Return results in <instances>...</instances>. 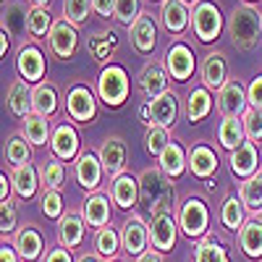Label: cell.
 <instances>
[{"instance_id": "obj_1", "label": "cell", "mask_w": 262, "mask_h": 262, "mask_svg": "<svg viewBox=\"0 0 262 262\" xmlns=\"http://www.w3.org/2000/svg\"><path fill=\"white\" fill-rule=\"evenodd\" d=\"M139 202H142V212L149 217L163 215V212H173L176 205V189H173L170 179L160 168H147L139 176Z\"/></svg>"}, {"instance_id": "obj_2", "label": "cell", "mask_w": 262, "mask_h": 262, "mask_svg": "<svg viewBox=\"0 0 262 262\" xmlns=\"http://www.w3.org/2000/svg\"><path fill=\"white\" fill-rule=\"evenodd\" d=\"M226 29L238 50H252L262 42V13L249 3H238L226 21Z\"/></svg>"}, {"instance_id": "obj_3", "label": "cell", "mask_w": 262, "mask_h": 262, "mask_svg": "<svg viewBox=\"0 0 262 262\" xmlns=\"http://www.w3.org/2000/svg\"><path fill=\"white\" fill-rule=\"evenodd\" d=\"M191 32L200 42H215L223 32V13L212 0H196L191 8Z\"/></svg>"}, {"instance_id": "obj_4", "label": "cell", "mask_w": 262, "mask_h": 262, "mask_svg": "<svg viewBox=\"0 0 262 262\" xmlns=\"http://www.w3.org/2000/svg\"><path fill=\"white\" fill-rule=\"evenodd\" d=\"M97 95L107 107H121L128 100V74L121 66H105L97 76Z\"/></svg>"}, {"instance_id": "obj_5", "label": "cell", "mask_w": 262, "mask_h": 262, "mask_svg": "<svg viewBox=\"0 0 262 262\" xmlns=\"http://www.w3.org/2000/svg\"><path fill=\"white\" fill-rule=\"evenodd\" d=\"M179 228L189 238H205L210 228V210L207 202L200 196H189L179 207Z\"/></svg>"}, {"instance_id": "obj_6", "label": "cell", "mask_w": 262, "mask_h": 262, "mask_svg": "<svg viewBox=\"0 0 262 262\" xmlns=\"http://www.w3.org/2000/svg\"><path fill=\"white\" fill-rule=\"evenodd\" d=\"M66 113L76 123H92L97 116V100L86 84H74L66 97Z\"/></svg>"}, {"instance_id": "obj_7", "label": "cell", "mask_w": 262, "mask_h": 262, "mask_svg": "<svg viewBox=\"0 0 262 262\" xmlns=\"http://www.w3.org/2000/svg\"><path fill=\"white\" fill-rule=\"evenodd\" d=\"M16 71H18L21 79L29 81V84H42V79H45V71H48L45 53H42L34 42H29V45H21V48H18V55H16Z\"/></svg>"}, {"instance_id": "obj_8", "label": "cell", "mask_w": 262, "mask_h": 262, "mask_svg": "<svg viewBox=\"0 0 262 262\" xmlns=\"http://www.w3.org/2000/svg\"><path fill=\"white\" fill-rule=\"evenodd\" d=\"M176 236H179V217H173V212L155 215L149 221V244L160 254L173 252V247H176Z\"/></svg>"}, {"instance_id": "obj_9", "label": "cell", "mask_w": 262, "mask_h": 262, "mask_svg": "<svg viewBox=\"0 0 262 262\" xmlns=\"http://www.w3.org/2000/svg\"><path fill=\"white\" fill-rule=\"evenodd\" d=\"M121 247L131 257H142L149 247V223H144L139 215H131L121 228Z\"/></svg>"}, {"instance_id": "obj_10", "label": "cell", "mask_w": 262, "mask_h": 262, "mask_svg": "<svg viewBox=\"0 0 262 262\" xmlns=\"http://www.w3.org/2000/svg\"><path fill=\"white\" fill-rule=\"evenodd\" d=\"M48 45H50L53 55L60 58V60L74 58V53H76V48H79V32H76V27L69 24L66 18L55 21L53 29H50V34H48Z\"/></svg>"}, {"instance_id": "obj_11", "label": "cell", "mask_w": 262, "mask_h": 262, "mask_svg": "<svg viewBox=\"0 0 262 262\" xmlns=\"http://www.w3.org/2000/svg\"><path fill=\"white\" fill-rule=\"evenodd\" d=\"M215 105H217V111L223 113V118H226V116H244V111L249 107L244 84L238 81V79H228L226 86L217 92Z\"/></svg>"}, {"instance_id": "obj_12", "label": "cell", "mask_w": 262, "mask_h": 262, "mask_svg": "<svg viewBox=\"0 0 262 262\" xmlns=\"http://www.w3.org/2000/svg\"><path fill=\"white\" fill-rule=\"evenodd\" d=\"M165 71L176 81H189L194 74V53L186 42H176L165 53Z\"/></svg>"}, {"instance_id": "obj_13", "label": "cell", "mask_w": 262, "mask_h": 262, "mask_svg": "<svg viewBox=\"0 0 262 262\" xmlns=\"http://www.w3.org/2000/svg\"><path fill=\"white\" fill-rule=\"evenodd\" d=\"M74 173H76V181H79L81 189H86V191L100 189L102 173H105L100 155H95V152H90V149L81 152V155L76 158V163H74Z\"/></svg>"}, {"instance_id": "obj_14", "label": "cell", "mask_w": 262, "mask_h": 262, "mask_svg": "<svg viewBox=\"0 0 262 262\" xmlns=\"http://www.w3.org/2000/svg\"><path fill=\"white\" fill-rule=\"evenodd\" d=\"M79 134H76V128L69 126V123H60L53 128V137H50V149H53V158L58 160H66V163H71L76 160L81 152H79Z\"/></svg>"}, {"instance_id": "obj_15", "label": "cell", "mask_w": 262, "mask_h": 262, "mask_svg": "<svg viewBox=\"0 0 262 262\" xmlns=\"http://www.w3.org/2000/svg\"><path fill=\"white\" fill-rule=\"evenodd\" d=\"M100 160H102V168H105V173L107 176H121L123 173V168H126V163H128V147H126V142L121 139V137H107L105 142H102V147H100Z\"/></svg>"}, {"instance_id": "obj_16", "label": "cell", "mask_w": 262, "mask_h": 262, "mask_svg": "<svg viewBox=\"0 0 262 262\" xmlns=\"http://www.w3.org/2000/svg\"><path fill=\"white\" fill-rule=\"evenodd\" d=\"M128 37H131V45L137 48V53L142 55H149L152 50L158 48V24L155 18H152V13H144L134 21V27L128 29Z\"/></svg>"}, {"instance_id": "obj_17", "label": "cell", "mask_w": 262, "mask_h": 262, "mask_svg": "<svg viewBox=\"0 0 262 262\" xmlns=\"http://www.w3.org/2000/svg\"><path fill=\"white\" fill-rule=\"evenodd\" d=\"M228 163H231V170H233V176L238 179H249L254 176V173L259 170V152H257V144L254 142H244V144H238L233 152H228Z\"/></svg>"}, {"instance_id": "obj_18", "label": "cell", "mask_w": 262, "mask_h": 262, "mask_svg": "<svg viewBox=\"0 0 262 262\" xmlns=\"http://www.w3.org/2000/svg\"><path fill=\"white\" fill-rule=\"evenodd\" d=\"M149 126H163V128H170L179 118V97L176 92H165L155 100H149Z\"/></svg>"}, {"instance_id": "obj_19", "label": "cell", "mask_w": 262, "mask_h": 262, "mask_svg": "<svg viewBox=\"0 0 262 262\" xmlns=\"http://www.w3.org/2000/svg\"><path fill=\"white\" fill-rule=\"evenodd\" d=\"M84 233H86V223L79 212H66L58 221V244L63 249H79L84 244Z\"/></svg>"}, {"instance_id": "obj_20", "label": "cell", "mask_w": 262, "mask_h": 262, "mask_svg": "<svg viewBox=\"0 0 262 262\" xmlns=\"http://www.w3.org/2000/svg\"><path fill=\"white\" fill-rule=\"evenodd\" d=\"M160 21L170 34H184L186 29H191V8L181 0H163Z\"/></svg>"}, {"instance_id": "obj_21", "label": "cell", "mask_w": 262, "mask_h": 262, "mask_svg": "<svg viewBox=\"0 0 262 262\" xmlns=\"http://www.w3.org/2000/svg\"><path fill=\"white\" fill-rule=\"evenodd\" d=\"M139 90L147 100H155L160 95L168 92V71H165V66L163 63H147L142 74H139Z\"/></svg>"}, {"instance_id": "obj_22", "label": "cell", "mask_w": 262, "mask_h": 262, "mask_svg": "<svg viewBox=\"0 0 262 262\" xmlns=\"http://www.w3.org/2000/svg\"><path fill=\"white\" fill-rule=\"evenodd\" d=\"M111 200L121 210H131L139 205V179H134L131 173H121L111 184Z\"/></svg>"}, {"instance_id": "obj_23", "label": "cell", "mask_w": 262, "mask_h": 262, "mask_svg": "<svg viewBox=\"0 0 262 262\" xmlns=\"http://www.w3.org/2000/svg\"><path fill=\"white\" fill-rule=\"evenodd\" d=\"M13 247H16L21 262H37L42 257V252H45V238H42V233L34 226H24L16 233Z\"/></svg>"}, {"instance_id": "obj_24", "label": "cell", "mask_w": 262, "mask_h": 262, "mask_svg": "<svg viewBox=\"0 0 262 262\" xmlns=\"http://www.w3.org/2000/svg\"><path fill=\"white\" fill-rule=\"evenodd\" d=\"M202 86H207V90H217L221 92L226 81H228V63H226V55L223 53H210L202 63Z\"/></svg>"}, {"instance_id": "obj_25", "label": "cell", "mask_w": 262, "mask_h": 262, "mask_svg": "<svg viewBox=\"0 0 262 262\" xmlns=\"http://www.w3.org/2000/svg\"><path fill=\"white\" fill-rule=\"evenodd\" d=\"M6 102H8V111L24 121L27 116L34 113V105H32V90H29V81L24 79H16L11 86H8V95H6Z\"/></svg>"}, {"instance_id": "obj_26", "label": "cell", "mask_w": 262, "mask_h": 262, "mask_svg": "<svg viewBox=\"0 0 262 262\" xmlns=\"http://www.w3.org/2000/svg\"><path fill=\"white\" fill-rule=\"evenodd\" d=\"M81 217L90 228H97V231L105 228L107 223H111V200H107L105 194L86 196V202L81 207Z\"/></svg>"}, {"instance_id": "obj_27", "label": "cell", "mask_w": 262, "mask_h": 262, "mask_svg": "<svg viewBox=\"0 0 262 262\" xmlns=\"http://www.w3.org/2000/svg\"><path fill=\"white\" fill-rule=\"evenodd\" d=\"M189 170L196 179L210 181V176H215V170H217V155L207 144H194L189 149Z\"/></svg>"}, {"instance_id": "obj_28", "label": "cell", "mask_w": 262, "mask_h": 262, "mask_svg": "<svg viewBox=\"0 0 262 262\" xmlns=\"http://www.w3.org/2000/svg\"><path fill=\"white\" fill-rule=\"evenodd\" d=\"M186 165H189V152L179 142H170L163 149V155L158 158V168L165 173L168 179H179L181 173L186 170Z\"/></svg>"}, {"instance_id": "obj_29", "label": "cell", "mask_w": 262, "mask_h": 262, "mask_svg": "<svg viewBox=\"0 0 262 262\" xmlns=\"http://www.w3.org/2000/svg\"><path fill=\"white\" fill-rule=\"evenodd\" d=\"M238 247L249 259H259L262 257V221L259 217H249L238 231Z\"/></svg>"}, {"instance_id": "obj_30", "label": "cell", "mask_w": 262, "mask_h": 262, "mask_svg": "<svg viewBox=\"0 0 262 262\" xmlns=\"http://www.w3.org/2000/svg\"><path fill=\"white\" fill-rule=\"evenodd\" d=\"M217 142H221V147L228 149V152H233L238 144L247 142L242 116H226V118H221V126H217Z\"/></svg>"}, {"instance_id": "obj_31", "label": "cell", "mask_w": 262, "mask_h": 262, "mask_svg": "<svg viewBox=\"0 0 262 262\" xmlns=\"http://www.w3.org/2000/svg\"><path fill=\"white\" fill-rule=\"evenodd\" d=\"M21 134H24V139L32 144V147H42L48 144L50 137H53V128H50V121L45 116H27L24 121H21Z\"/></svg>"}, {"instance_id": "obj_32", "label": "cell", "mask_w": 262, "mask_h": 262, "mask_svg": "<svg viewBox=\"0 0 262 262\" xmlns=\"http://www.w3.org/2000/svg\"><path fill=\"white\" fill-rule=\"evenodd\" d=\"M11 181H13V191L21 196V200H32V196L37 194V189L42 186L39 184V170L32 163L21 165V168H13Z\"/></svg>"}, {"instance_id": "obj_33", "label": "cell", "mask_w": 262, "mask_h": 262, "mask_svg": "<svg viewBox=\"0 0 262 262\" xmlns=\"http://www.w3.org/2000/svg\"><path fill=\"white\" fill-rule=\"evenodd\" d=\"M238 200H242V205L249 212H254L257 217L262 215V173L259 170L238 184Z\"/></svg>"}, {"instance_id": "obj_34", "label": "cell", "mask_w": 262, "mask_h": 262, "mask_svg": "<svg viewBox=\"0 0 262 262\" xmlns=\"http://www.w3.org/2000/svg\"><path fill=\"white\" fill-rule=\"evenodd\" d=\"M212 111V95L207 86H194L189 92V100H186V118L191 123H200L210 116Z\"/></svg>"}, {"instance_id": "obj_35", "label": "cell", "mask_w": 262, "mask_h": 262, "mask_svg": "<svg viewBox=\"0 0 262 262\" xmlns=\"http://www.w3.org/2000/svg\"><path fill=\"white\" fill-rule=\"evenodd\" d=\"M32 105H34L37 116H45V118L55 116V111H58V90L48 81L37 84L32 90Z\"/></svg>"}, {"instance_id": "obj_36", "label": "cell", "mask_w": 262, "mask_h": 262, "mask_svg": "<svg viewBox=\"0 0 262 262\" xmlns=\"http://www.w3.org/2000/svg\"><path fill=\"white\" fill-rule=\"evenodd\" d=\"M194 262H228V249L221 244V238L207 233L194 247Z\"/></svg>"}, {"instance_id": "obj_37", "label": "cell", "mask_w": 262, "mask_h": 262, "mask_svg": "<svg viewBox=\"0 0 262 262\" xmlns=\"http://www.w3.org/2000/svg\"><path fill=\"white\" fill-rule=\"evenodd\" d=\"M247 207L242 205L236 194H228L223 205H221V223L228 228V231H242V226L247 223Z\"/></svg>"}, {"instance_id": "obj_38", "label": "cell", "mask_w": 262, "mask_h": 262, "mask_svg": "<svg viewBox=\"0 0 262 262\" xmlns=\"http://www.w3.org/2000/svg\"><path fill=\"white\" fill-rule=\"evenodd\" d=\"M29 8L24 3H8L3 11V29L8 34H24L29 32Z\"/></svg>"}, {"instance_id": "obj_39", "label": "cell", "mask_w": 262, "mask_h": 262, "mask_svg": "<svg viewBox=\"0 0 262 262\" xmlns=\"http://www.w3.org/2000/svg\"><path fill=\"white\" fill-rule=\"evenodd\" d=\"M32 160V144L24 139V134H13L6 142V163L11 168H21Z\"/></svg>"}, {"instance_id": "obj_40", "label": "cell", "mask_w": 262, "mask_h": 262, "mask_svg": "<svg viewBox=\"0 0 262 262\" xmlns=\"http://www.w3.org/2000/svg\"><path fill=\"white\" fill-rule=\"evenodd\" d=\"M63 181H66V165L58 158H48L45 165L39 168V184H42V189H45V191H50V189L60 191Z\"/></svg>"}, {"instance_id": "obj_41", "label": "cell", "mask_w": 262, "mask_h": 262, "mask_svg": "<svg viewBox=\"0 0 262 262\" xmlns=\"http://www.w3.org/2000/svg\"><path fill=\"white\" fill-rule=\"evenodd\" d=\"M121 249V233L113 228V226H105L95 233V252L105 259H116Z\"/></svg>"}, {"instance_id": "obj_42", "label": "cell", "mask_w": 262, "mask_h": 262, "mask_svg": "<svg viewBox=\"0 0 262 262\" xmlns=\"http://www.w3.org/2000/svg\"><path fill=\"white\" fill-rule=\"evenodd\" d=\"M53 16H50V8H37L32 6L29 8V37L32 39H42V37H48L50 29H53Z\"/></svg>"}, {"instance_id": "obj_43", "label": "cell", "mask_w": 262, "mask_h": 262, "mask_svg": "<svg viewBox=\"0 0 262 262\" xmlns=\"http://www.w3.org/2000/svg\"><path fill=\"white\" fill-rule=\"evenodd\" d=\"M170 144V134H168V128L163 126H147V134H144V147L149 155H155L160 158L163 155V149Z\"/></svg>"}, {"instance_id": "obj_44", "label": "cell", "mask_w": 262, "mask_h": 262, "mask_svg": "<svg viewBox=\"0 0 262 262\" xmlns=\"http://www.w3.org/2000/svg\"><path fill=\"white\" fill-rule=\"evenodd\" d=\"M142 16V0H116V13L113 18L123 27H134V21Z\"/></svg>"}, {"instance_id": "obj_45", "label": "cell", "mask_w": 262, "mask_h": 262, "mask_svg": "<svg viewBox=\"0 0 262 262\" xmlns=\"http://www.w3.org/2000/svg\"><path fill=\"white\" fill-rule=\"evenodd\" d=\"M90 11H92V0H63V18L74 27L84 24Z\"/></svg>"}, {"instance_id": "obj_46", "label": "cell", "mask_w": 262, "mask_h": 262, "mask_svg": "<svg viewBox=\"0 0 262 262\" xmlns=\"http://www.w3.org/2000/svg\"><path fill=\"white\" fill-rule=\"evenodd\" d=\"M242 121H244V134H247V139L259 147V142H262V111L247 107L244 116H242Z\"/></svg>"}, {"instance_id": "obj_47", "label": "cell", "mask_w": 262, "mask_h": 262, "mask_svg": "<svg viewBox=\"0 0 262 262\" xmlns=\"http://www.w3.org/2000/svg\"><path fill=\"white\" fill-rule=\"evenodd\" d=\"M42 212H45L48 221H60V217L66 215L63 212V194L53 191V189L42 194Z\"/></svg>"}, {"instance_id": "obj_48", "label": "cell", "mask_w": 262, "mask_h": 262, "mask_svg": "<svg viewBox=\"0 0 262 262\" xmlns=\"http://www.w3.org/2000/svg\"><path fill=\"white\" fill-rule=\"evenodd\" d=\"M18 226V210L16 205L8 200V202H0V231H3V236H11Z\"/></svg>"}, {"instance_id": "obj_49", "label": "cell", "mask_w": 262, "mask_h": 262, "mask_svg": "<svg viewBox=\"0 0 262 262\" xmlns=\"http://www.w3.org/2000/svg\"><path fill=\"white\" fill-rule=\"evenodd\" d=\"M247 102H249V107H254V111H262V74L249 81V86H247Z\"/></svg>"}, {"instance_id": "obj_50", "label": "cell", "mask_w": 262, "mask_h": 262, "mask_svg": "<svg viewBox=\"0 0 262 262\" xmlns=\"http://www.w3.org/2000/svg\"><path fill=\"white\" fill-rule=\"evenodd\" d=\"M92 11L100 18H113L116 13V0H92Z\"/></svg>"}, {"instance_id": "obj_51", "label": "cell", "mask_w": 262, "mask_h": 262, "mask_svg": "<svg viewBox=\"0 0 262 262\" xmlns=\"http://www.w3.org/2000/svg\"><path fill=\"white\" fill-rule=\"evenodd\" d=\"M45 262H74L71 259V252L69 249H63V247H53L45 257Z\"/></svg>"}, {"instance_id": "obj_52", "label": "cell", "mask_w": 262, "mask_h": 262, "mask_svg": "<svg viewBox=\"0 0 262 262\" xmlns=\"http://www.w3.org/2000/svg\"><path fill=\"white\" fill-rule=\"evenodd\" d=\"M0 262H21L16 247L13 244H6V238H3V247H0Z\"/></svg>"}, {"instance_id": "obj_53", "label": "cell", "mask_w": 262, "mask_h": 262, "mask_svg": "<svg viewBox=\"0 0 262 262\" xmlns=\"http://www.w3.org/2000/svg\"><path fill=\"white\" fill-rule=\"evenodd\" d=\"M137 262H163V254L158 249H147L142 257H137Z\"/></svg>"}, {"instance_id": "obj_54", "label": "cell", "mask_w": 262, "mask_h": 262, "mask_svg": "<svg viewBox=\"0 0 262 262\" xmlns=\"http://www.w3.org/2000/svg\"><path fill=\"white\" fill-rule=\"evenodd\" d=\"M0 37H3V39H0V55L6 58V53H8V48H11V39H8L11 34H8L6 29H0Z\"/></svg>"}, {"instance_id": "obj_55", "label": "cell", "mask_w": 262, "mask_h": 262, "mask_svg": "<svg viewBox=\"0 0 262 262\" xmlns=\"http://www.w3.org/2000/svg\"><path fill=\"white\" fill-rule=\"evenodd\" d=\"M29 3L37 8H50V0H29Z\"/></svg>"}, {"instance_id": "obj_56", "label": "cell", "mask_w": 262, "mask_h": 262, "mask_svg": "<svg viewBox=\"0 0 262 262\" xmlns=\"http://www.w3.org/2000/svg\"><path fill=\"white\" fill-rule=\"evenodd\" d=\"M76 262H97V257H92V254H81Z\"/></svg>"}, {"instance_id": "obj_57", "label": "cell", "mask_w": 262, "mask_h": 262, "mask_svg": "<svg viewBox=\"0 0 262 262\" xmlns=\"http://www.w3.org/2000/svg\"><path fill=\"white\" fill-rule=\"evenodd\" d=\"M181 3H186V6H191V3H196V0H181Z\"/></svg>"}, {"instance_id": "obj_58", "label": "cell", "mask_w": 262, "mask_h": 262, "mask_svg": "<svg viewBox=\"0 0 262 262\" xmlns=\"http://www.w3.org/2000/svg\"><path fill=\"white\" fill-rule=\"evenodd\" d=\"M247 3H254V0H247Z\"/></svg>"}, {"instance_id": "obj_59", "label": "cell", "mask_w": 262, "mask_h": 262, "mask_svg": "<svg viewBox=\"0 0 262 262\" xmlns=\"http://www.w3.org/2000/svg\"><path fill=\"white\" fill-rule=\"evenodd\" d=\"M111 262H118V259H111Z\"/></svg>"}, {"instance_id": "obj_60", "label": "cell", "mask_w": 262, "mask_h": 262, "mask_svg": "<svg viewBox=\"0 0 262 262\" xmlns=\"http://www.w3.org/2000/svg\"><path fill=\"white\" fill-rule=\"evenodd\" d=\"M152 3H155V0H152Z\"/></svg>"}, {"instance_id": "obj_61", "label": "cell", "mask_w": 262, "mask_h": 262, "mask_svg": "<svg viewBox=\"0 0 262 262\" xmlns=\"http://www.w3.org/2000/svg\"><path fill=\"white\" fill-rule=\"evenodd\" d=\"M3 3H6V0H3Z\"/></svg>"}]
</instances>
